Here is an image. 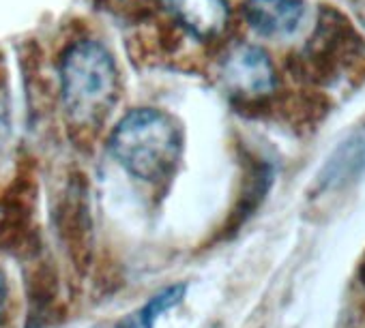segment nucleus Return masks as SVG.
Wrapping results in <instances>:
<instances>
[{"mask_svg":"<svg viewBox=\"0 0 365 328\" xmlns=\"http://www.w3.org/2000/svg\"><path fill=\"white\" fill-rule=\"evenodd\" d=\"M307 7L303 0H245L247 24L267 39H286L301 31Z\"/></svg>","mask_w":365,"mask_h":328,"instance_id":"39448f33","label":"nucleus"},{"mask_svg":"<svg viewBox=\"0 0 365 328\" xmlns=\"http://www.w3.org/2000/svg\"><path fill=\"white\" fill-rule=\"evenodd\" d=\"M185 292H187V283H174V285L161 290V292L155 294L142 309H135V311H131L129 315H125V317L116 324V328H153L155 319H157L163 311L176 307L182 298H185Z\"/></svg>","mask_w":365,"mask_h":328,"instance_id":"6e6552de","label":"nucleus"},{"mask_svg":"<svg viewBox=\"0 0 365 328\" xmlns=\"http://www.w3.org/2000/svg\"><path fill=\"white\" fill-rule=\"evenodd\" d=\"M220 80L237 99H262L275 90L277 75L269 54L252 43L232 46L220 63Z\"/></svg>","mask_w":365,"mask_h":328,"instance_id":"7ed1b4c3","label":"nucleus"},{"mask_svg":"<svg viewBox=\"0 0 365 328\" xmlns=\"http://www.w3.org/2000/svg\"><path fill=\"white\" fill-rule=\"evenodd\" d=\"M365 174V129L344 139L333 154L327 159L324 168L318 172L316 189L320 194L339 191Z\"/></svg>","mask_w":365,"mask_h":328,"instance_id":"423d86ee","label":"nucleus"},{"mask_svg":"<svg viewBox=\"0 0 365 328\" xmlns=\"http://www.w3.org/2000/svg\"><path fill=\"white\" fill-rule=\"evenodd\" d=\"M172 20L196 41L217 39L230 22L228 0H163Z\"/></svg>","mask_w":365,"mask_h":328,"instance_id":"20e7f679","label":"nucleus"},{"mask_svg":"<svg viewBox=\"0 0 365 328\" xmlns=\"http://www.w3.org/2000/svg\"><path fill=\"white\" fill-rule=\"evenodd\" d=\"M108 148L129 176L159 183L174 172L180 159L182 129L161 107H133L112 127Z\"/></svg>","mask_w":365,"mask_h":328,"instance_id":"f257e3e1","label":"nucleus"},{"mask_svg":"<svg viewBox=\"0 0 365 328\" xmlns=\"http://www.w3.org/2000/svg\"><path fill=\"white\" fill-rule=\"evenodd\" d=\"M7 302H9V283H7L5 270L0 268V322H3V317H5Z\"/></svg>","mask_w":365,"mask_h":328,"instance_id":"1a4fd4ad","label":"nucleus"},{"mask_svg":"<svg viewBox=\"0 0 365 328\" xmlns=\"http://www.w3.org/2000/svg\"><path fill=\"white\" fill-rule=\"evenodd\" d=\"M63 234L69 240V249H73L78 266H84L91 253V215L86 200L82 198V194H78V189H71L69 200L63 206Z\"/></svg>","mask_w":365,"mask_h":328,"instance_id":"0eeeda50","label":"nucleus"},{"mask_svg":"<svg viewBox=\"0 0 365 328\" xmlns=\"http://www.w3.org/2000/svg\"><path fill=\"white\" fill-rule=\"evenodd\" d=\"M120 78L112 52L97 39L69 43L58 58V92L67 120L99 125L118 101Z\"/></svg>","mask_w":365,"mask_h":328,"instance_id":"f03ea898","label":"nucleus"}]
</instances>
